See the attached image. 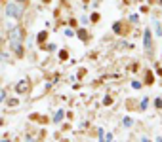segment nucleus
I'll return each instance as SVG.
<instances>
[{
  "instance_id": "nucleus-1",
  "label": "nucleus",
  "mask_w": 162,
  "mask_h": 142,
  "mask_svg": "<svg viewBox=\"0 0 162 142\" xmlns=\"http://www.w3.org/2000/svg\"><path fill=\"white\" fill-rule=\"evenodd\" d=\"M21 13H23V8H21L19 4H13V2H10V4L6 6V15H8V17H12V19H17V17H21Z\"/></svg>"
},
{
  "instance_id": "nucleus-2",
  "label": "nucleus",
  "mask_w": 162,
  "mask_h": 142,
  "mask_svg": "<svg viewBox=\"0 0 162 142\" xmlns=\"http://www.w3.org/2000/svg\"><path fill=\"white\" fill-rule=\"evenodd\" d=\"M23 36H25V32H23V29H19V27L10 31V42H21Z\"/></svg>"
},
{
  "instance_id": "nucleus-3",
  "label": "nucleus",
  "mask_w": 162,
  "mask_h": 142,
  "mask_svg": "<svg viewBox=\"0 0 162 142\" xmlns=\"http://www.w3.org/2000/svg\"><path fill=\"white\" fill-rule=\"evenodd\" d=\"M29 85H31L29 80H21V82L15 85V91H17V93H27V91H29Z\"/></svg>"
},
{
  "instance_id": "nucleus-4",
  "label": "nucleus",
  "mask_w": 162,
  "mask_h": 142,
  "mask_svg": "<svg viewBox=\"0 0 162 142\" xmlns=\"http://www.w3.org/2000/svg\"><path fill=\"white\" fill-rule=\"evenodd\" d=\"M151 31H145L143 34V47H145V51H151Z\"/></svg>"
},
{
  "instance_id": "nucleus-5",
  "label": "nucleus",
  "mask_w": 162,
  "mask_h": 142,
  "mask_svg": "<svg viewBox=\"0 0 162 142\" xmlns=\"http://www.w3.org/2000/svg\"><path fill=\"white\" fill-rule=\"evenodd\" d=\"M12 50H13V51H15L19 57L23 55V47H21V42H12Z\"/></svg>"
},
{
  "instance_id": "nucleus-6",
  "label": "nucleus",
  "mask_w": 162,
  "mask_h": 142,
  "mask_svg": "<svg viewBox=\"0 0 162 142\" xmlns=\"http://www.w3.org/2000/svg\"><path fill=\"white\" fill-rule=\"evenodd\" d=\"M63 116H65V112H63V110H59V112L54 116V121H55V123H59V121L63 120Z\"/></svg>"
},
{
  "instance_id": "nucleus-7",
  "label": "nucleus",
  "mask_w": 162,
  "mask_h": 142,
  "mask_svg": "<svg viewBox=\"0 0 162 142\" xmlns=\"http://www.w3.org/2000/svg\"><path fill=\"white\" fill-rule=\"evenodd\" d=\"M154 32H156V36H162V27L158 21H154Z\"/></svg>"
},
{
  "instance_id": "nucleus-8",
  "label": "nucleus",
  "mask_w": 162,
  "mask_h": 142,
  "mask_svg": "<svg viewBox=\"0 0 162 142\" xmlns=\"http://www.w3.org/2000/svg\"><path fill=\"white\" fill-rule=\"evenodd\" d=\"M112 31L120 34V32H122V25H120V23H114V25H112Z\"/></svg>"
},
{
  "instance_id": "nucleus-9",
  "label": "nucleus",
  "mask_w": 162,
  "mask_h": 142,
  "mask_svg": "<svg viewBox=\"0 0 162 142\" xmlns=\"http://www.w3.org/2000/svg\"><path fill=\"white\" fill-rule=\"evenodd\" d=\"M122 123H124V127H132V117H124Z\"/></svg>"
},
{
  "instance_id": "nucleus-10",
  "label": "nucleus",
  "mask_w": 162,
  "mask_h": 142,
  "mask_svg": "<svg viewBox=\"0 0 162 142\" xmlns=\"http://www.w3.org/2000/svg\"><path fill=\"white\" fill-rule=\"evenodd\" d=\"M132 87L133 89H141V82H132Z\"/></svg>"
},
{
  "instance_id": "nucleus-11",
  "label": "nucleus",
  "mask_w": 162,
  "mask_h": 142,
  "mask_svg": "<svg viewBox=\"0 0 162 142\" xmlns=\"http://www.w3.org/2000/svg\"><path fill=\"white\" fill-rule=\"evenodd\" d=\"M4 99H6V91L0 89V101H4Z\"/></svg>"
},
{
  "instance_id": "nucleus-12",
  "label": "nucleus",
  "mask_w": 162,
  "mask_h": 142,
  "mask_svg": "<svg viewBox=\"0 0 162 142\" xmlns=\"http://www.w3.org/2000/svg\"><path fill=\"white\" fill-rule=\"evenodd\" d=\"M78 36H80V38H82V40H86V36H88V34H86V32H84V29H82V31H80V32H78Z\"/></svg>"
},
{
  "instance_id": "nucleus-13",
  "label": "nucleus",
  "mask_w": 162,
  "mask_h": 142,
  "mask_svg": "<svg viewBox=\"0 0 162 142\" xmlns=\"http://www.w3.org/2000/svg\"><path fill=\"white\" fill-rule=\"evenodd\" d=\"M154 104H156V108H162V99H156Z\"/></svg>"
},
{
  "instance_id": "nucleus-14",
  "label": "nucleus",
  "mask_w": 162,
  "mask_h": 142,
  "mask_svg": "<svg viewBox=\"0 0 162 142\" xmlns=\"http://www.w3.org/2000/svg\"><path fill=\"white\" fill-rule=\"evenodd\" d=\"M38 40H40V42L46 40V32H40V34H38Z\"/></svg>"
},
{
  "instance_id": "nucleus-15",
  "label": "nucleus",
  "mask_w": 162,
  "mask_h": 142,
  "mask_svg": "<svg viewBox=\"0 0 162 142\" xmlns=\"http://www.w3.org/2000/svg\"><path fill=\"white\" fill-rule=\"evenodd\" d=\"M145 108H147V99L141 101V110H145Z\"/></svg>"
},
{
  "instance_id": "nucleus-16",
  "label": "nucleus",
  "mask_w": 162,
  "mask_h": 142,
  "mask_svg": "<svg viewBox=\"0 0 162 142\" xmlns=\"http://www.w3.org/2000/svg\"><path fill=\"white\" fill-rule=\"evenodd\" d=\"M103 140H109V142H111V140H112V135H111V133H109V135H105V136H103Z\"/></svg>"
},
{
  "instance_id": "nucleus-17",
  "label": "nucleus",
  "mask_w": 162,
  "mask_h": 142,
  "mask_svg": "<svg viewBox=\"0 0 162 142\" xmlns=\"http://www.w3.org/2000/svg\"><path fill=\"white\" fill-rule=\"evenodd\" d=\"M137 19H139V17H137V15H135V13H133V15H132V17H130V21H133V23H137Z\"/></svg>"
},
{
  "instance_id": "nucleus-18",
  "label": "nucleus",
  "mask_w": 162,
  "mask_h": 142,
  "mask_svg": "<svg viewBox=\"0 0 162 142\" xmlns=\"http://www.w3.org/2000/svg\"><path fill=\"white\" fill-rule=\"evenodd\" d=\"M17 2H27V0H17Z\"/></svg>"
},
{
  "instance_id": "nucleus-19",
  "label": "nucleus",
  "mask_w": 162,
  "mask_h": 142,
  "mask_svg": "<svg viewBox=\"0 0 162 142\" xmlns=\"http://www.w3.org/2000/svg\"><path fill=\"white\" fill-rule=\"evenodd\" d=\"M0 123H2V120H0Z\"/></svg>"
}]
</instances>
